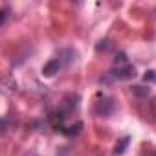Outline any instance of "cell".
Wrapping results in <instances>:
<instances>
[{
    "instance_id": "1",
    "label": "cell",
    "mask_w": 156,
    "mask_h": 156,
    "mask_svg": "<svg viewBox=\"0 0 156 156\" xmlns=\"http://www.w3.org/2000/svg\"><path fill=\"white\" fill-rule=\"evenodd\" d=\"M114 112V99L112 98H103L96 103L94 107V114L99 116V118H107Z\"/></svg>"
},
{
    "instance_id": "13",
    "label": "cell",
    "mask_w": 156,
    "mask_h": 156,
    "mask_svg": "<svg viewBox=\"0 0 156 156\" xmlns=\"http://www.w3.org/2000/svg\"><path fill=\"white\" fill-rule=\"evenodd\" d=\"M149 108H151V114H152V118L156 119V98H152V99H151V103H149Z\"/></svg>"
},
{
    "instance_id": "6",
    "label": "cell",
    "mask_w": 156,
    "mask_h": 156,
    "mask_svg": "<svg viewBox=\"0 0 156 156\" xmlns=\"http://www.w3.org/2000/svg\"><path fill=\"white\" fill-rule=\"evenodd\" d=\"M129 143H130V138H129V136H123V138L116 143V147H114V156H121V154H125Z\"/></svg>"
},
{
    "instance_id": "8",
    "label": "cell",
    "mask_w": 156,
    "mask_h": 156,
    "mask_svg": "<svg viewBox=\"0 0 156 156\" xmlns=\"http://www.w3.org/2000/svg\"><path fill=\"white\" fill-rule=\"evenodd\" d=\"M129 64V61H127V55L123 53V51H119L118 55H116V59H114V66H118V68H123V66H127Z\"/></svg>"
},
{
    "instance_id": "11",
    "label": "cell",
    "mask_w": 156,
    "mask_h": 156,
    "mask_svg": "<svg viewBox=\"0 0 156 156\" xmlns=\"http://www.w3.org/2000/svg\"><path fill=\"white\" fill-rule=\"evenodd\" d=\"M143 79L145 81H156V72L154 70H147L145 75H143Z\"/></svg>"
},
{
    "instance_id": "7",
    "label": "cell",
    "mask_w": 156,
    "mask_h": 156,
    "mask_svg": "<svg viewBox=\"0 0 156 156\" xmlns=\"http://www.w3.org/2000/svg\"><path fill=\"white\" fill-rule=\"evenodd\" d=\"M83 130V121H75L73 125H70V127H64L62 129V132L66 134V136H77Z\"/></svg>"
},
{
    "instance_id": "10",
    "label": "cell",
    "mask_w": 156,
    "mask_h": 156,
    "mask_svg": "<svg viewBox=\"0 0 156 156\" xmlns=\"http://www.w3.org/2000/svg\"><path fill=\"white\" fill-rule=\"evenodd\" d=\"M4 88H6V92H13V90H17V83L11 79V77H6L4 79Z\"/></svg>"
},
{
    "instance_id": "4",
    "label": "cell",
    "mask_w": 156,
    "mask_h": 156,
    "mask_svg": "<svg viewBox=\"0 0 156 156\" xmlns=\"http://www.w3.org/2000/svg\"><path fill=\"white\" fill-rule=\"evenodd\" d=\"M57 59L61 61V64H66V66H70V64H73V62H75V59H77V51H75V50H72V48L61 50Z\"/></svg>"
},
{
    "instance_id": "5",
    "label": "cell",
    "mask_w": 156,
    "mask_h": 156,
    "mask_svg": "<svg viewBox=\"0 0 156 156\" xmlns=\"http://www.w3.org/2000/svg\"><path fill=\"white\" fill-rule=\"evenodd\" d=\"M61 66H62V64H61V61H59V59H51L50 62H46V64H44L42 73H44L46 77H51V75L59 73V68H61Z\"/></svg>"
},
{
    "instance_id": "14",
    "label": "cell",
    "mask_w": 156,
    "mask_h": 156,
    "mask_svg": "<svg viewBox=\"0 0 156 156\" xmlns=\"http://www.w3.org/2000/svg\"><path fill=\"white\" fill-rule=\"evenodd\" d=\"M108 48V41H99V44H98V50L101 51V50H107Z\"/></svg>"
},
{
    "instance_id": "12",
    "label": "cell",
    "mask_w": 156,
    "mask_h": 156,
    "mask_svg": "<svg viewBox=\"0 0 156 156\" xmlns=\"http://www.w3.org/2000/svg\"><path fill=\"white\" fill-rule=\"evenodd\" d=\"M0 24H6V20H8V17H9V8H2V11H0Z\"/></svg>"
},
{
    "instance_id": "3",
    "label": "cell",
    "mask_w": 156,
    "mask_h": 156,
    "mask_svg": "<svg viewBox=\"0 0 156 156\" xmlns=\"http://www.w3.org/2000/svg\"><path fill=\"white\" fill-rule=\"evenodd\" d=\"M110 73H112V77H114V79L127 81V79H132V77L136 75V68H134V66H130V64H127V66H123V68L112 70Z\"/></svg>"
},
{
    "instance_id": "9",
    "label": "cell",
    "mask_w": 156,
    "mask_h": 156,
    "mask_svg": "<svg viewBox=\"0 0 156 156\" xmlns=\"http://www.w3.org/2000/svg\"><path fill=\"white\" fill-rule=\"evenodd\" d=\"M130 90H132V94L138 96V98H147V96H149V88H145V87H132Z\"/></svg>"
},
{
    "instance_id": "2",
    "label": "cell",
    "mask_w": 156,
    "mask_h": 156,
    "mask_svg": "<svg viewBox=\"0 0 156 156\" xmlns=\"http://www.w3.org/2000/svg\"><path fill=\"white\" fill-rule=\"evenodd\" d=\"M77 101H79V96H77V94H66L64 99H62V103L59 105V112H61L62 116L72 114V112L77 108Z\"/></svg>"
}]
</instances>
